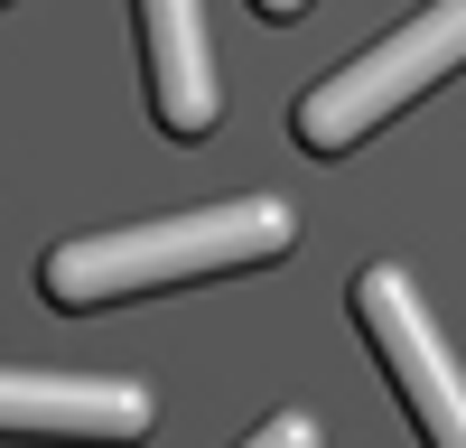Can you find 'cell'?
<instances>
[{
    "instance_id": "obj_5",
    "label": "cell",
    "mask_w": 466,
    "mask_h": 448,
    "mask_svg": "<svg viewBox=\"0 0 466 448\" xmlns=\"http://www.w3.org/2000/svg\"><path fill=\"white\" fill-rule=\"evenodd\" d=\"M140 47H149V112L168 140H206L215 131V56H206V10L197 0H140Z\"/></svg>"
},
{
    "instance_id": "obj_7",
    "label": "cell",
    "mask_w": 466,
    "mask_h": 448,
    "mask_svg": "<svg viewBox=\"0 0 466 448\" xmlns=\"http://www.w3.org/2000/svg\"><path fill=\"white\" fill-rule=\"evenodd\" d=\"M308 0H252V19H299Z\"/></svg>"
},
{
    "instance_id": "obj_4",
    "label": "cell",
    "mask_w": 466,
    "mask_h": 448,
    "mask_svg": "<svg viewBox=\"0 0 466 448\" xmlns=\"http://www.w3.org/2000/svg\"><path fill=\"white\" fill-rule=\"evenodd\" d=\"M159 402L112 373H0V439H66V448H140Z\"/></svg>"
},
{
    "instance_id": "obj_3",
    "label": "cell",
    "mask_w": 466,
    "mask_h": 448,
    "mask_svg": "<svg viewBox=\"0 0 466 448\" xmlns=\"http://www.w3.org/2000/svg\"><path fill=\"white\" fill-rule=\"evenodd\" d=\"M355 327L373 336L382 373H392V392L410 402V421L430 448H466V373L448 355L439 318L420 309L410 271H392V261H373V271H355Z\"/></svg>"
},
{
    "instance_id": "obj_6",
    "label": "cell",
    "mask_w": 466,
    "mask_h": 448,
    "mask_svg": "<svg viewBox=\"0 0 466 448\" xmlns=\"http://www.w3.org/2000/svg\"><path fill=\"white\" fill-rule=\"evenodd\" d=\"M243 448H327V439H318V421H308V411H280V421H261Z\"/></svg>"
},
{
    "instance_id": "obj_2",
    "label": "cell",
    "mask_w": 466,
    "mask_h": 448,
    "mask_svg": "<svg viewBox=\"0 0 466 448\" xmlns=\"http://www.w3.org/2000/svg\"><path fill=\"white\" fill-rule=\"evenodd\" d=\"M457 66H466V0H430V10L401 19L382 47H364L355 66L318 75V85L289 103V131H299L308 159H336V149L373 140L410 94H430L439 75H457Z\"/></svg>"
},
{
    "instance_id": "obj_1",
    "label": "cell",
    "mask_w": 466,
    "mask_h": 448,
    "mask_svg": "<svg viewBox=\"0 0 466 448\" xmlns=\"http://www.w3.org/2000/svg\"><path fill=\"white\" fill-rule=\"evenodd\" d=\"M299 243V215L280 197H233L197 215H159V224H112V234H75L37 261V299L56 309H112V299H149L177 280H215V271H252Z\"/></svg>"
}]
</instances>
